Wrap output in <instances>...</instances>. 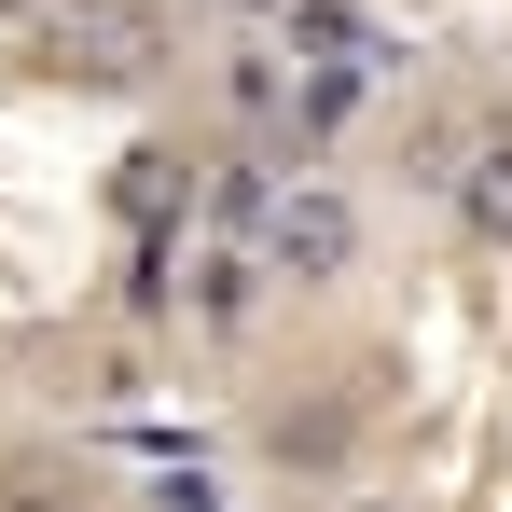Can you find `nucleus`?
Returning a JSON list of instances; mask_svg holds the SVG:
<instances>
[{
	"label": "nucleus",
	"mask_w": 512,
	"mask_h": 512,
	"mask_svg": "<svg viewBox=\"0 0 512 512\" xmlns=\"http://www.w3.org/2000/svg\"><path fill=\"white\" fill-rule=\"evenodd\" d=\"M263 208H277V180H263L250 153H222V167H208V222H222V236H263Z\"/></svg>",
	"instance_id": "obj_6"
},
{
	"label": "nucleus",
	"mask_w": 512,
	"mask_h": 512,
	"mask_svg": "<svg viewBox=\"0 0 512 512\" xmlns=\"http://www.w3.org/2000/svg\"><path fill=\"white\" fill-rule=\"evenodd\" d=\"M0 512H97V485H84V457L14 443V457H0Z\"/></svg>",
	"instance_id": "obj_4"
},
{
	"label": "nucleus",
	"mask_w": 512,
	"mask_h": 512,
	"mask_svg": "<svg viewBox=\"0 0 512 512\" xmlns=\"http://www.w3.org/2000/svg\"><path fill=\"white\" fill-rule=\"evenodd\" d=\"M0 42L42 84H153V56H167L125 0H0Z\"/></svg>",
	"instance_id": "obj_1"
},
{
	"label": "nucleus",
	"mask_w": 512,
	"mask_h": 512,
	"mask_svg": "<svg viewBox=\"0 0 512 512\" xmlns=\"http://www.w3.org/2000/svg\"><path fill=\"white\" fill-rule=\"evenodd\" d=\"M346 443H360V402H305V416H263V457H277V471H333Z\"/></svg>",
	"instance_id": "obj_5"
},
{
	"label": "nucleus",
	"mask_w": 512,
	"mask_h": 512,
	"mask_svg": "<svg viewBox=\"0 0 512 512\" xmlns=\"http://www.w3.org/2000/svg\"><path fill=\"white\" fill-rule=\"evenodd\" d=\"M346 263H360V208H346L333 180H291L263 208V277L277 291H346Z\"/></svg>",
	"instance_id": "obj_2"
},
{
	"label": "nucleus",
	"mask_w": 512,
	"mask_h": 512,
	"mask_svg": "<svg viewBox=\"0 0 512 512\" xmlns=\"http://www.w3.org/2000/svg\"><path fill=\"white\" fill-rule=\"evenodd\" d=\"M208 14H236V28H277V14H291V0H208Z\"/></svg>",
	"instance_id": "obj_11"
},
{
	"label": "nucleus",
	"mask_w": 512,
	"mask_h": 512,
	"mask_svg": "<svg viewBox=\"0 0 512 512\" xmlns=\"http://www.w3.org/2000/svg\"><path fill=\"white\" fill-rule=\"evenodd\" d=\"M346 512H416V499H346Z\"/></svg>",
	"instance_id": "obj_12"
},
{
	"label": "nucleus",
	"mask_w": 512,
	"mask_h": 512,
	"mask_svg": "<svg viewBox=\"0 0 512 512\" xmlns=\"http://www.w3.org/2000/svg\"><path fill=\"white\" fill-rule=\"evenodd\" d=\"M443 194H457V236H471V250H512V139L457 153V167H443Z\"/></svg>",
	"instance_id": "obj_3"
},
{
	"label": "nucleus",
	"mask_w": 512,
	"mask_h": 512,
	"mask_svg": "<svg viewBox=\"0 0 512 512\" xmlns=\"http://www.w3.org/2000/svg\"><path fill=\"white\" fill-rule=\"evenodd\" d=\"M222 97H236V111H250V125H277V111H291V70H277V56H236V70H222Z\"/></svg>",
	"instance_id": "obj_8"
},
{
	"label": "nucleus",
	"mask_w": 512,
	"mask_h": 512,
	"mask_svg": "<svg viewBox=\"0 0 512 512\" xmlns=\"http://www.w3.org/2000/svg\"><path fill=\"white\" fill-rule=\"evenodd\" d=\"M125 14H139V28H153V42H167V28H180V14H194V0H125Z\"/></svg>",
	"instance_id": "obj_10"
},
{
	"label": "nucleus",
	"mask_w": 512,
	"mask_h": 512,
	"mask_svg": "<svg viewBox=\"0 0 512 512\" xmlns=\"http://www.w3.org/2000/svg\"><path fill=\"white\" fill-rule=\"evenodd\" d=\"M167 180H180L167 153H125V222H167Z\"/></svg>",
	"instance_id": "obj_9"
},
{
	"label": "nucleus",
	"mask_w": 512,
	"mask_h": 512,
	"mask_svg": "<svg viewBox=\"0 0 512 512\" xmlns=\"http://www.w3.org/2000/svg\"><path fill=\"white\" fill-rule=\"evenodd\" d=\"M250 305H263V277H250L236 250H222L208 277H194V319H208V333H250Z\"/></svg>",
	"instance_id": "obj_7"
}]
</instances>
